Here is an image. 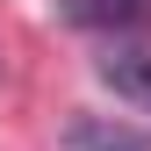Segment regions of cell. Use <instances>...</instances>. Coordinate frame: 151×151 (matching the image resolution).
<instances>
[{
	"label": "cell",
	"instance_id": "cell-2",
	"mask_svg": "<svg viewBox=\"0 0 151 151\" xmlns=\"http://www.w3.org/2000/svg\"><path fill=\"white\" fill-rule=\"evenodd\" d=\"M58 14L72 29H115V36H129V29L151 22V0H58Z\"/></svg>",
	"mask_w": 151,
	"mask_h": 151
},
{
	"label": "cell",
	"instance_id": "cell-3",
	"mask_svg": "<svg viewBox=\"0 0 151 151\" xmlns=\"http://www.w3.org/2000/svg\"><path fill=\"white\" fill-rule=\"evenodd\" d=\"M65 144L72 151H151V129H129V122H108V115H72Z\"/></svg>",
	"mask_w": 151,
	"mask_h": 151
},
{
	"label": "cell",
	"instance_id": "cell-1",
	"mask_svg": "<svg viewBox=\"0 0 151 151\" xmlns=\"http://www.w3.org/2000/svg\"><path fill=\"white\" fill-rule=\"evenodd\" d=\"M93 72H101V86L115 101H129V108L151 115V43H115L108 58H93Z\"/></svg>",
	"mask_w": 151,
	"mask_h": 151
}]
</instances>
